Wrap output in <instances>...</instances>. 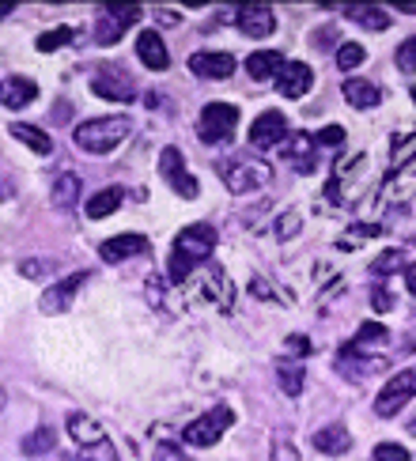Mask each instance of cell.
<instances>
[{
	"instance_id": "1",
	"label": "cell",
	"mask_w": 416,
	"mask_h": 461,
	"mask_svg": "<svg viewBox=\"0 0 416 461\" xmlns=\"http://www.w3.org/2000/svg\"><path fill=\"white\" fill-rule=\"evenodd\" d=\"M216 249V227L213 223H189L175 235L170 246V261H167V280L170 284H189V276L197 273V265L213 258Z\"/></svg>"
},
{
	"instance_id": "2",
	"label": "cell",
	"mask_w": 416,
	"mask_h": 461,
	"mask_svg": "<svg viewBox=\"0 0 416 461\" xmlns=\"http://www.w3.org/2000/svg\"><path fill=\"white\" fill-rule=\"evenodd\" d=\"M129 132H132V118L113 113V118H91L84 125H76L72 140H76V148L91 151V156H106V151H113L129 137Z\"/></svg>"
},
{
	"instance_id": "3",
	"label": "cell",
	"mask_w": 416,
	"mask_h": 461,
	"mask_svg": "<svg viewBox=\"0 0 416 461\" xmlns=\"http://www.w3.org/2000/svg\"><path fill=\"white\" fill-rule=\"evenodd\" d=\"M220 178L227 185V194L242 197V194H254V189L269 185L273 182V167L265 159H258V156H235L231 163H220Z\"/></svg>"
},
{
	"instance_id": "4",
	"label": "cell",
	"mask_w": 416,
	"mask_h": 461,
	"mask_svg": "<svg viewBox=\"0 0 416 461\" xmlns=\"http://www.w3.org/2000/svg\"><path fill=\"white\" fill-rule=\"evenodd\" d=\"M235 424V412L227 409V405H216V409H208V412H201L194 424H185V431H182V438L189 447H216L220 438H223V431Z\"/></svg>"
},
{
	"instance_id": "5",
	"label": "cell",
	"mask_w": 416,
	"mask_h": 461,
	"mask_svg": "<svg viewBox=\"0 0 416 461\" xmlns=\"http://www.w3.org/2000/svg\"><path fill=\"white\" fill-rule=\"evenodd\" d=\"M235 125H239V110L231 103H208L201 110V122H197V137L204 144H227L235 137Z\"/></svg>"
},
{
	"instance_id": "6",
	"label": "cell",
	"mask_w": 416,
	"mask_h": 461,
	"mask_svg": "<svg viewBox=\"0 0 416 461\" xmlns=\"http://www.w3.org/2000/svg\"><path fill=\"white\" fill-rule=\"evenodd\" d=\"M409 401H416V371L409 367V371H397L383 390H378V397H375V412L383 416V420H390V416H397L402 412Z\"/></svg>"
},
{
	"instance_id": "7",
	"label": "cell",
	"mask_w": 416,
	"mask_h": 461,
	"mask_svg": "<svg viewBox=\"0 0 416 461\" xmlns=\"http://www.w3.org/2000/svg\"><path fill=\"white\" fill-rule=\"evenodd\" d=\"M159 175L167 178V185L175 189V194L182 197V201H194L197 194H201V185H197V178L185 170V156H182V148H163V156H159Z\"/></svg>"
},
{
	"instance_id": "8",
	"label": "cell",
	"mask_w": 416,
	"mask_h": 461,
	"mask_svg": "<svg viewBox=\"0 0 416 461\" xmlns=\"http://www.w3.org/2000/svg\"><path fill=\"white\" fill-rule=\"evenodd\" d=\"M91 91L99 99H113V103H137V84L118 68V65H106L91 76Z\"/></svg>"
},
{
	"instance_id": "9",
	"label": "cell",
	"mask_w": 416,
	"mask_h": 461,
	"mask_svg": "<svg viewBox=\"0 0 416 461\" xmlns=\"http://www.w3.org/2000/svg\"><path fill=\"white\" fill-rule=\"evenodd\" d=\"M140 19V8L137 5H122V8H106L99 15V27H95V42L99 46H118L122 34Z\"/></svg>"
},
{
	"instance_id": "10",
	"label": "cell",
	"mask_w": 416,
	"mask_h": 461,
	"mask_svg": "<svg viewBox=\"0 0 416 461\" xmlns=\"http://www.w3.org/2000/svg\"><path fill=\"white\" fill-rule=\"evenodd\" d=\"M280 156L288 159V167L299 170V175H314L318 170V140L311 137V132H292Z\"/></svg>"
},
{
	"instance_id": "11",
	"label": "cell",
	"mask_w": 416,
	"mask_h": 461,
	"mask_svg": "<svg viewBox=\"0 0 416 461\" xmlns=\"http://www.w3.org/2000/svg\"><path fill=\"white\" fill-rule=\"evenodd\" d=\"M84 280H87V273H72V276H65L61 284L46 287V295L38 299V311H42V314H65L68 306L76 303V292L84 287Z\"/></svg>"
},
{
	"instance_id": "12",
	"label": "cell",
	"mask_w": 416,
	"mask_h": 461,
	"mask_svg": "<svg viewBox=\"0 0 416 461\" xmlns=\"http://www.w3.org/2000/svg\"><path fill=\"white\" fill-rule=\"evenodd\" d=\"M189 72L201 76V80H227L235 72V57L231 53H220V50H204L189 57Z\"/></svg>"
},
{
	"instance_id": "13",
	"label": "cell",
	"mask_w": 416,
	"mask_h": 461,
	"mask_svg": "<svg viewBox=\"0 0 416 461\" xmlns=\"http://www.w3.org/2000/svg\"><path fill=\"white\" fill-rule=\"evenodd\" d=\"M235 23L242 34H250V38H269L276 31V15L269 5H242L235 12Z\"/></svg>"
},
{
	"instance_id": "14",
	"label": "cell",
	"mask_w": 416,
	"mask_h": 461,
	"mask_svg": "<svg viewBox=\"0 0 416 461\" xmlns=\"http://www.w3.org/2000/svg\"><path fill=\"white\" fill-rule=\"evenodd\" d=\"M197 280H201V299L216 303L220 311H231V280H227V273L220 265H204L197 273Z\"/></svg>"
},
{
	"instance_id": "15",
	"label": "cell",
	"mask_w": 416,
	"mask_h": 461,
	"mask_svg": "<svg viewBox=\"0 0 416 461\" xmlns=\"http://www.w3.org/2000/svg\"><path fill=\"white\" fill-rule=\"evenodd\" d=\"M386 340H390V333L383 330L378 321H364L359 325V333L340 348V356H364V359H378V356H371V352H378V348H386Z\"/></svg>"
},
{
	"instance_id": "16",
	"label": "cell",
	"mask_w": 416,
	"mask_h": 461,
	"mask_svg": "<svg viewBox=\"0 0 416 461\" xmlns=\"http://www.w3.org/2000/svg\"><path fill=\"white\" fill-rule=\"evenodd\" d=\"M288 137V118H284L280 110H265L261 118L250 125V144L254 148H273Z\"/></svg>"
},
{
	"instance_id": "17",
	"label": "cell",
	"mask_w": 416,
	"mask_h": 461,
	"mask_svg": "<svg viewBox=\"0 0 416 461\" xmlns=\"http://www.w3.org/2000/svg\"><path fill=\"white\" fill-rule=\"evenodd\" d=\"M311 84H314V72L303 61H288L284 72L276 76V91L284 95V99H303V95L311 91Z\"/></svg>"
},
{
	"instance_id": "18",
	"label": "cell",
	"mask_w": 416,
	"mask_h": 461,
	"mask_svg": "<svg viewBox=\"0 0 416 461\" xmlns=\"http://www.w3.org/2000/svg\"><path fill=\"white\" fill-rule=\"evenodd\" d=\"M137 254H148V239L144 235H113V239H106L103 246H99V258L106 261V265H118V261H125V258H137Z\"/></svg>"
},
{
	"instance_id": "19",
	"label": "cell",
	"mask_w": 416,
	"mask_h": 461,
	"mask_svg": "<svg viewBox=\"0 0 416 461\" xmlns=\"http://www.w3.org/2000/svg\"><path fill=\"white\" fill-rule=\"evenodd\" d=\"M137 57L144 61V68H151V72L170 68V53H167V42H163L159 31H140L137 34Z\"/></svg>"
},
{
	"instance_id": "20",
	"label": "cell",
	"mask_w": 416,
	"mask_h": 461,
	"mask_svg": "<svg viewBox=\"0 0 416 461\" xmlns=\"http://www.w3.org/2000/svg\"><path fill=\"white\" fill-rule=\"evenodd\" d=\"M311 443L318 454H330V457H340V454H348L352 450V435L345 424H326V428H318L311 435Z\"/></svg>"
},
{
	"instance_id": "21",
	"label": "cell",
	"mask_w": 416,
	"mask_h": 461,
	"mask_svg": "<svg viewBox=\"0 0 416 461\" xmlns=\"http://www.w3.org/2000/svg\"><path fill=\"white\" fill-rule=\"evenodd\" d=\"M68 435H72V443H76V447H84V450L106 443V428H103V424H95V420L84 416V412H72V416H68Z\"/></svg>"
},
{
	"instance_id": "22",
	"label": "cell",
	"mask_w": 416,
	"mask_h": 461,
	"mask_svg": "<svg viewBox=\"0 0 416 461\" xmlns=\"http://www.w3.org/2000/svg\"><path fill=\"white\" fill-rule=\"evenodd\" d=\"M80 194H84V182H80V175H57L53 178V189H50V204L53 208H61V212H68V208H76V201H80Z\"/></svg>"
},
{
	"instance_id": "23",
	"label": "cell",
	"mask_w": 416,
	"mask_h": 461,
	"mask_svg": "<svg viewBox=\"0 0 416 461\" xmlns=\"http://www.w3.org/2000/svg\"><path fill=\"white\" fill-rule=\"evenodd\" d=\"M284 53H276V50H258V53H250L246 57V72L254 76V80H273V76H280L284 72Z\"/></svg>"
},
{
	"instance_id": "24",
	"label": "cell",
	"mask_w": 416,
	"mask_h": 461,
	"mask_svg": "<svg viewBox=\"0 0 416 461\" xmlns=\"http://www.w3.org/2000/svg\"><path fill=\"white\" fill-rule=\"evenodd\" d=\"M8 132H12L19 144H27L34 156H53V137H50L46 129H34V125H27V122H12Z\"/></svg>"
},
{
	"instance_id": "25",
	"label": "cell",
	"mask_w": 416,
	"mask_h": 461,
	"mask_svg": "<svg viewBox=\"0 0 416 461\" xmlns=\"http://www.w3.org/2000/svg\"><path fill=\"white\" fill-rule=\"evenodd\" d=\"M38 99V84L27 76H5V106L8 110H23Z\"/></svg>"
},
{
	"instance_id": "26",
	"label": "cell",
	"mask_w": 416,
	"mask_h": 461,
	"mask_svg": "<svg viewBox=\"0 0 416 461\" xmlns=\"http://www.w3.org/2000/svg\"><path fill=\"white\" fill-rule=\"evenodd\" d=\"M340 95H345V103L356 110H371V106L383 103V91H378L371 80H345Z\"/></svg>"
},
{
	"instance_id": "27",
	"label": "cell",
	"mask_w": 416,
	"mask_h": 461,
	"mask_svg": "<svg viewBox=\"0 0 416 461\" xmlns=\"http://www.w3.org/2000/svg\"><path fill=\"white\" fill-rule=\"evenodd\" d=\"M122 201H125V189H118V185L99 189V194L87 201V216H91V220H106V216L118 212V204H122Z\"/></svg>"
},
{
	"instance_id": "28",
	"label": "cell",
	"mask_w": 416,
	"mask_h": 461,
	"mask_svg": "<svg viewBox=\"0 0 416 461\" xmlns=\"http://www.w3.org/2000/svg\"><path fill=\"white\" fill-rule=\"evenodd\" d=\"M276 382H280V390L288 397H299L303 382H307V371H303L299 359H284V363H276Z\"/></svg>"
},
{
	"instance_id": "29",
	"label": "cell",
	"mask_w": 416,
	"mask_h": 461,
	"mask_svg": "<svg viewBox=\"0 0 416 461\" xmlns=\"http://www.w3.org/2000/svg\"><path fill=\"white\" fill-rule=\"evenodd\" d=\"M348 19H356V23L367 27V31H390V12L378 8V5H352Z\"/></svg>"
},
{
	"instance_id": "30",
	"label": "cell",
	"mask_w": 416,
	"mask_h": 461,
	"mask_svg": "<svg viewBox=\"0 0 416 461\" xmlns=\"http://www.w3.org/2000/svg\"><path fill=\"white\" fill-rule=\"evenodd\" d=\"M409 265H412V261H409V254H405V249H397V246H393V249H383V254L375 258L371 273H375L378 280H386L390 273H397V268H402V273H409Z\"/></svg>"
},
{
	"instance_id": "31",
	"label": "cell",
	"mask_w": 416,
	"mask_h": 461,
	"mask_svg": "<svg viewBox=\"0 0 416 461\" xmlns=\"http://www.w3.org/2000/svg\"><path fill=\"white\" fill-rule=\"evenodd\" d=\"M53 443H57V435H53V428H34L23 443H19V450H23L27 457H38V454H46V450H53Z\"/></svg>"
},
{
	"instance_id": "32",
	"label": "cell",
	"mask_w": 416,
	"mask_h": 461,
	"mask_svg": "<svg viewBox=\"0 0 416 461\" xmlns=\"http://www.w3.org/2000/svg\"><path fill=\"white\" fill-rule=\"evenodd\" d=\"M250 295H254V299H269V303H276V306L292 303V295H288V292H280V287H273L269 276H254V280H250Z\"/></svg>"
},
{
	"instance_id": "33",
	"label": "cell",
	"mask_w": 416,
	"mask_h": 461,
	"mask_svg": "<svg viewBox=\"0 0 416 461\" xmlns=\"http://www.w3.org/2000/svg\"><path fill=\"white\" fill-rule=\"evenodd\" d=\"M72 38H76V31H72V27H53V31H46V34H38V38H34V46L42 50V53H53V50L68 46Z\"/></svg>"
},
{
	"instance_id": "34",
	"label": "cell",
	"mask_w": 416,
	"mask_h": 461,
	"mask_svg": "<svg viewBox=\"0 0 416 461\" xmlns=\"http://www.w3.org/2000/svg\"><path fill=\"white\" fill-rule=\"evenodd\" d=\"M378 235H383V227H378V223H356V227H348L345 230V235H340V249H356L359 246V239H378Z\"/></svg>"
},
{
	"instance_id": "35",
	"label": "cell",
	"mask_w": 416,
	"mask_h": 461,
	"mask_svg": "<svg viewBox=\"0 0 416 461\" xmlns=\"http://www.w3.org/2000/svg\"><path fill=\"white\" fill-rule=\"evenodd\" d=\"M364 57H367V50L359 46V42H340V46H337V68L352 72V68L364 65Z\"/></svg>"
},
{
	"instance_id": "36",
	"label": "cell",
	"mask_w": 416,
	"mask_h": 461,
	"mask_svg": "<svg viewBox=\"0 0 416 461\" xmlns=\"http://www.w3.org/2000/svg\"><path fill=\"white\" fill-rule=\"evenodd\" d=\"M416 156V137H393V163H390V175H397V170H402L409 159Z\"/></svg>"
},
{
	"instance_id": "37",
	"label": "cell",
	"mask_w": 416,
	"mask_h": 461,
	"mask_svg": "<svg viewBox=\"0 0 416 461\" xmlns=\"http://www.w3.org/2000/svg\"><path fill=\"white\" fill-rule=\"evenodd\" d=\"M273 461H299V450H295V443L284 431H276L273 435Z\"/></svg>"
},
{
	"instance_id": "38",
	"label": "cell",
	"mask_w": 416,
	"mask_h": 461,
	"mask_svg": "<svg viewBox=\"0 0 416 461\" xmlns=\"http://www.w3.org/2000/svg\"><path fill=\"white\" fill-rule=\"evenodd\" d=\"M397 68H402V72H416V34L412 38H405V42L402 46H397Z\"/></svg>"
},
{
	"instance_id": "39",
	"label": "cell",
	"mask_w": 416,
	"mask_h": 461,
	"mask_svg": "<svg viewBox=\"0 0 416 461\" xmlns=\"http://www.w3.org/2000/svg\"><path fill=\"white\" fill-rule=\"evenodd\" d=\"M371 461H409V450L402 443H378L371 450Z\"/></svg>"
},
{
	"instance_id": "40",
	"label": "cell",
	"mask_w": 416,
	"mask_h": 461,
	"mask_svg": "<svg viewBox=\"0 0 416 461\" xmlns=\"http://www.w3.org/2000/svg\"><path fill=\"white\" fill-rule=\"evenodd\" d=\"M299 212H295V208H288V212H284L280 220H276V239H284V242H288V239H295L299 235Z\"/></svg>"
},
{
	"instance_id": "41",
	"label": "cell",
	"mask_w": 416,
	"mask_h": 461,
	"mask_svg": "<svg viewBox=\"0 0 416 461\" xmlns=\"http://www.w3.org/2000/svg\"><path fill=\"white\" fill-rule=\"evenodd\" d=\"M314 140H318V148H340V144H345V129H340V125H326Z\"/></svg>"
},
{
	"instance_id": "42",
	"label": "cell",
	"mask_w": 416,
	"mask_h": 461,
	"mask_svg": "<svg viewBox=\"0 0 416 461\" xmlns=\"http://www.w3.org/2000/svg\"><path fill=\"white\" fill-rule=\"evenodd\" d=\"M80 461H118V454H113V447H110V443H103V447L84 450V454H80Z\"/></svg>"
},
{
	"instance_id": "43",
	"label": "cell",
	"mask_w": 416,
	"mask_h": 461,
	"mask_svg": "<svg viewBox=\"0 0 416 461\" xmlns=\"http://www.w3.org/2000/svg\"><path fill=\"white\" fill-rule=\"evenodd\" d=\"M156 461H194V457H189V454H182L175 443H163V447L156 450Z\"/></svg>"
},
{
	"instance_id": "44",
	"label": "cell",
	"mask_w": 416,
	"mask_h": 461,
	"mask_svg": "<svg viewBox=\"0 0 416 461\" xmlns=\"http://www.w3.org/2000/svg\"><path fill=\"white\" fill-rule=\"evenodd\" d=\"M371 306H375L378 314H386V311H390V306H393V299H390V292H386V287H375V295H371Z\"/></svg>"
},
{
	"instance_id": "45",
	"label": "cell",
	"mask_w": 416,
	"mask_h": 461,
	"mask_svg": "<svg viewBox=\"0 0 416 461\" xmlns=\"http://www.w3.org/2000/svg\"><path fill=\"white\" fill-rule=\"evenodd\" d=\"M288 348H292L295 356H307V352H311V340H307V337H299V333H295V337H288Z\"/></svg>"
},
{
	"instance_id": "46",
	"label": "cell",
	"mask_w": 416,
	"mask_h": 461,
	"mask_svg": "<svg viewBox=\"0 0 416 461\" xmlns=\"http://www.w3.org/2000/svg\"><path fill=\"white\" fill-rule=\"evenodd\" d=\"M46 268L50 265H42V261H23V265H19V273H23V276H42Z\"/></svg>"
},
{
	"instance_id": "47",
	"label": "cell",
	"mask_w": 416,
	"mask_h": 461,
	"mask_svg": "<svg viewBox=\"0 0 416 461\" xmlns=\"http://www.w3.org/2000/svg\"><path fill=\"white\" fill-rule=\"evenodd\" d=\"M333 27H321V34H314V46H326V42H333Z\"/></svg>"
},
{
	"instance_id": "48",
	"label": "cell",
	"mask_w": 416,
	"mask_h": 461,
	"mask_svg": "<svg viewBox=\"0 0 416 461\" xmlns=\"http://www.w3.org/2000/svg\"><path fill=\"white\" fill-rule=\"evenodd\" d=\"M405 284H409V295H416V265H409V273H405Z\"/></svg>"
},
{
	"instance_id": "49",
	"label": "cell",
	"mask_w": 416,
	"mask_h": 461,
	"mask_svg": "<svg viewBox=\"0 0 416 461\" xmlns=\"http://www.w3.org/2000/svg\"><path fill=\"white\" fill-rule=\"evenodd\" d=\"M156 15H159V19H163V23H175V19H178V12H167V8H159V12H156Z\"/></svg>"
},
{
	"instance_id": "50",
	"label": "cell",
	"mask_w": 416,
	"mask_h": 461,
	"mask_svg": "<svg viewBox=\"0 0 416 461\" xmlns=\"http://www.w3.org/2000/svg\"><path fill=\"white\" fill-rule=\"evenodd\" d=\"M409 352H416V340H412V344H409Z\"/></svg>"
},
{
	"instance_id": "51",
	"label": "cell",
	"mask_w": 416,
	"mask_h": 461,
	"mask_svg": "<svg viewBox=\"0 0 416 461\" xmlns=\"http://www.w3.org/2000/svg\"><path fill=\"white\" fill-rule=\"evenodd\" d=\"M412 435H416V420H412Z\"/></svg>"
},
{
	"instance_id": "52",
	"label": "cell",
	"mask_w": 416,
	"mask_h": 461,
	"mask_svg": "<svg viewBox=\"0 0 416 461\" xmlns=\"http://www.w3.org/2000/svg\"><path fill=\"white\" fill-rule=\"evenodd\" d=\"M412 103H416V87H412Z\"/></svg>"
}]
</instances>
